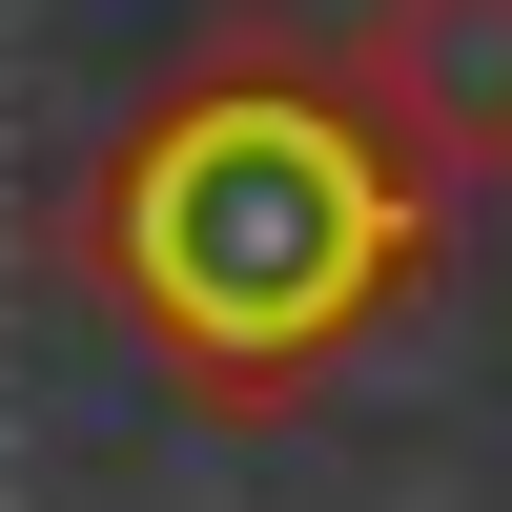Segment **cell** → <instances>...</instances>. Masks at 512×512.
Returning <instances> with one entry per match:
<instances>
[{
	"instance_id": "1",
	"label": "cell",
	"mask_w": 512,
	"mask_h": 512,
	"mask_svg": "<svg viewBox=\"0 0 512 512\" xmlns=\"http://www.w3.org/2000/svg\"><path fill=\"white\" fill-rule=\"evenodd\" d=\"M41 267L205 410V431H287L349 390L451 267V185L390 144L349 41H205L164 62L41 205Z\"/></svg>"
},
{
	"instance_id": "2",
	"label": "cell",
	"mask_w": 512,
	"mask_h": 512,
	"mask_svg": "<svg viewBox=\"0 0 512 512\" xmlns=\"http://www.w3.org/2000/svg\"><path fill=\"white\" fill-rule=\"evenodd\" d=\"M349 82L390 103V144L431 164L451 205L512 185V0H369V21H349Z\"/></svg>"
}]
</instances>
